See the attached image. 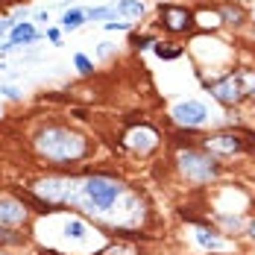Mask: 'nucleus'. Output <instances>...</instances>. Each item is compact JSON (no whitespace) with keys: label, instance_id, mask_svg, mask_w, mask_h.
Wrapping results in <instances>:
<instances>
[{"label":"nucleus","instance_id":"f257e3e1","mask_svg":"<svg viewBox=\"0 0 255 255\" xmlns=\"http://www.w3.org/2000/svg\"><path fill=\"white\" fill-rule=\"evenodd\" d=\"M38 150L53 161H77L85 155V141L68 129H47L38 135Z\"/></svg>","mask_w":255,"mask_h":255},{"label":"nucleus","instance_id":"f03ea898","mask_svg":"<svg viewBox=\"0 0 255 255\" xmlns=\"http://www.w3.org/2000/svg\"><path fill=\"white\" fill-rule=\"evenodd\" d=\"M82 194L88 197V203L94 205L97 211H103V208L115 205V200L124 194V185L115 182V179H106V176H91V179H85Z\"/></svg>","mask_w":255,"mask_h":255},{"label":"nucleus","instance_id":"7ed1b4c3","mask_svg":"<svg viewBox=\"0 0 255 255\" xmlns=\"http://www.w3.org/2000/svg\"><path fill=\"white\" fill-rule=\"evenodd\" d=\"M179 167H182V173L191 182H208V179L217 176L214 158L205 153H197V150H185V153L179 155Z\"/></svg>","mask_w":255,"mask_h":255},{"label":"nucleus","instance_id":"20e7f679","mask_svg":"<svg viewBox=\"0 0 255 255\" xmlns=\"http://www.w3.org/2000/svg\"><path fill=\"white\" fill-rule=\"evenodd\" d=\"M205 118H208V109L197 100H185L173 106V121L182 127H200V124H205Z\"/></svg>","mask_w":255,"mask_h":255},{"label":"nucleus","instance_id":"39448f33","mask_svg":"<svg viewBox=\"0 0 255 255\" xmlns=\"http://www.w3.org/2000/svg\"><path fill=\"white\" fill-rule=\"evenodd\" d=\"M211 94H214L220 103H226V106L238 103L241 97H244V88H241V79H238V74H235V77L220 79V82H214V85H211Z\"/></svg>","mask_w":255,"mask_h":255},{"label":"nucleus","instance_id":"423d86ee","mask_svg":"<svg viewBox=\"0 0 255 255\" xmlns=\"http://www.w3.org/2000/svg\"><path fill=\"white\" fill-rule=\"evenodd\" d=\"M161 21L170 32H182L191 26V12L182 6H161Z\"/></svg>","mask_w":255,"mask_h":255},{"label":"nucleus","instance_id":"0eeeda50","mask_svg":"<svg viewBox=\"0 0 255 255\" xmlns=\"http://www.w3.org/2000/svg\"><path fill=\"white\" fill-rule=\"evenodd\" d=\"M26 217V208L15 200H0V223L3 226H15Z\"/></svg>","mask_w":255,"mask_h":255},{"label":"nucleus","instance_id":"6e6552de","mask_svg":"<svg viewBox=\"0 0 255 255\" xmlns=\"http://www.w3.org/2000/svg\"><path fill=\"white\" fill-rule=\"evenodd\" d=\"M29 41H35V29H32V24H26V21H21V24L12 29V38H9V44H3L0 50H12V47H18V44H29Z\"/></svg>","mask_w":255,"mask_h":255},{"label":"nucleus","instance_id":"1a4fd4ad","mask_svg":"<svg viewBox=\"0 0 255 255\" xmlns=\"http://www.w3.org/2000/svg\"><path fill=\"white\" fill-rule=\"evenodd\" d=\"M205 147L214 153H235L241 150V141L235 135H214V138H205Z\"/></svg>","mask_w":255,"mask_h":255},{"label":"nucleus","instance_id":"9d476101","mask_svg":"<svg viewBox=\"0 0 255 255\" xmlns=\"http://www.w3.org/2000/svg\"><path fill=\"white\" fill-rule=\"evenodd\" d=\"M129 144L138 147L141 153H144V150H153L155 147V132L153 129H147V127H141L138 132H129Z\"/></svg>","mask_w":255,"mask_h":255},{"label":"nucleus","instance_id":"9b49d317","mask_svg":"<svg viewBox=\"0 0 255 255\" xmlns=\"http://www.w3.org/2000/svg\"><path fill=\"white\" fill-rule=\"evenodd\" d=\"M88 15L82 12V9H71V12H65V18H62V26L71 32V29H77V26H82V21H85Z\"/></svg>","mask_w":255,"mask_h":255},{"label":"nucleus","instance_id":"f8f14e48","mask_svg":"<svg viewBox=\"0 0 255 255\" xmlns=\"http://www.w3.org/2000/svg\"><path fill=\"white\" fill-rule=\"evenodd\" d=\"M118 12H124L129 18H138V15H144V3L141 0H121L118 3Z\"/></svg>","mask_w":255,"mask_h":255},{"label":"nucleus","instance_id":"ddd939ff","mask_svg":"<svg viewBox=\"0 0 255 255\" xmlns=\"http://www.w3.org/2000/svg\"><path fill=\"white\" fill-rule=\"evenodd\" d=\"M238 79H241V88H244V94L255 97V71H244V74H238Z\"/></svg>","mask_w":255,"mask_h":255},{"label":"nucleus","instance_id":"4468645a","mask_svg":"<svg viewBox=\"0 0 255 255\" xmlns=\"http://www.w3.org/2000/svg\"><path fill=\"white\" fill-rule=\"evenodd\" d=\"M65 235L74 238V241H82V238H85V226H82L79 220H68V223H65Z\"/></svg>","mask_w":255,"mask_h":255},{"label":"nucleus","instance_id":"2eb2a0df","mask_svg":"<svg viewBox=\"0 0 255 255\" xmlns=\"http://www.w3.org/2000/svg\"><path fill=\"white\" fill-rule=\"evenodd\" d=\"M197 241H200L203 247H211V250H217V247H220V238H217V235H211L208 229H197Z\"/></svg>","mask_w":255,"mask_h":255},{"label":"nucleus","instance_id":"dca6fc26","mask_svg":"<svg viewBox=\"0 0 255 255\" xmlns=\"http://www.w3.org/2000/svg\"><path fill=\"white\" fill-rule=\"evenodd\" d=\"M112 15H115V9H109V6H106V9H91V12H88L91 21H103V18H112Z\"/></svg>","mask_w":255,"mask_h":255},{"label":"nucleus","instance_id":"f3484780","mask_svg":"<svg viewBox=\"0 0 255 255\" xmlns=\"http://www.w3.org/2000/svg\"><path fill=\"white\" fill-rule=\"evenodd\" d=\"M74 62H77L79 74H91V62H88V56H82V53H77V56H74Z\"/></svg>","mask_w":255,"mask_h":255},{"label":"nucleus","instance_id":"a211bd4d","mask_svg":"<svg viewBox=\"0 0 255 255\" xmlns=\"http://www.w3.org/2000/svg\"><path fill=\"white\" fill-rule=\"evenodd\" d=\"M0 94L9 97V100H18V97H21V91H18L15 85H0Z\"/></svg>","mask_w":255,"mask_h":255},{"label":"nucleus","instance_id":"6ab92c4d","mask_svg":"<svg viewBox=\"0 0 255 255\" xmlns=\"http://www.w3.org/2000/svg\"><path fill=\"white\" fill-rule=\"evenodd\" d=\"M155 53H158V56H164V59H176V56H179L182 50H164V47L158 44V47H155Z\"/></svg>","mask_w":255,"mask_h":255},{"label":"nucleus","instance_id":"aec40b11","mask_svg":"<svg viewBox=\"0 0 255 255\" xmlns=\"http://www.w3.org/2000/svg\"><path fill=\"white\" fill-rule=\"evenodd\" d=\"M18 241V235H6V232L0 229V244H15Z\"/></svg>","mask_w":255,"mask_h":255},{"label":"nucleus","instance_id":"412c9836","mask_svg":"<svg viewBox=\"0 0 255 255\" xmlns=\"http://www.w3.org/2000/svg\"><path fill=\"white\" fill-rule=\"evenodd\" d=\"M135 44H138V47H150V44H153V38H135Z\"/></svg>","mask_w":255,"mask_h":255},{"label":"nucleus","instance_id":"4be33fe9","mask_svg":"<svg viewBox=\"0 0 255 255\" xmlns=\"http://www.w3.org/2000/svg\"><path fill=\"white\" fill-rule=\"evenodd\" d=\"M47 38H50V41H59V38H62V32H59V29H50V32H47Z\"/></svg>","mask_w":255,"mask_h":255},{"label":"nucleus","instance_id":"5701e85b","mask_svg":"<svg viewBox=\"0 0 255 255\" xmlns=\"http://www.w3.org/2000/svg\"><path fill=\"white\" fill-rule=\"evenodd\" d=\"M250 235H253V238H255V220H253V223H250Z\"/></svg>","mask_w":255,"mask_h":255}]
</instances>
